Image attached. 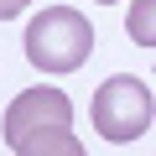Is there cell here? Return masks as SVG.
<instances>
[{"instance_id":"cell-4","label":"cell","mask_w":156,"mask_h":156,"mask_svg":"<svg viewBox=\"0 0 156 156\" xmlns=\"http://www.w3.org/2000/svg\"><path fill=\"white\" fill-rule=\"evenodd\" d=\"M16 156H89V151L78 146L73 125H47V130L26 135V140L16 146Z\"/></svg>"},{"instance_id":"cell-3","label":"cell","mask_w":156,"mask_h":156,"mask_svg":"<svg viewBox=\"0 0 156 156\" xmlns=\"http://www.w3.org/2000/svg\"><path fill=\"white\" fill-rule=\"evenodd\" d=\"M47 125H73V99L62 94V89H21L16 99H11V109H5V146L16 151L26 135H37V130H47Z\"/></svg>"},{"instance_id":"cell-5","label":"cell","mask_w":156,"mask_h":156,"mask_svg":"<svg viewBox=\"0 0 156 156\" xmlns=\"http://www.w3.org/2000/svg\"><path fill=\"white\" fill-rule=\"evenodd\" d=\"M125 31H130V42L156 47V0H135L130 16H125Z\"/></svg>"},{"instance_id":"cell-1","label":"cell","mask_w":156,"mask_h":156,"mask_svg":"<svg viewBox=\"0 0 156 156\" xmlns=\"http://www.w3.org/2000/svg\"><path fill=\"white\" fill-rule=\"evenodd\" d=\"M94 52V26L73 5H52L26 26V62L42 73H73Z\"/></svg>"},{"instance_id":"cell-2","label":"cell","mask_w":156,"mask_h":156,"mask_svg":"<svg viewBox=\"0 0 156 156\" xmlns=\"http://www.w3.org/2000/svg\"><path fill=\"white\" fill-rule=\"evenodd\" d=\"M89 115H94V130L104 140L125 146V140H140L151 130L156 99H151V89L140 83L135 73H115V78H104V83L94 89V109Z\"/></svg>"},{"instance_id":"cell-6","label":"cell","mask_w":156,"mask_h":156,"mask_svg":"<svg viewBox=\"0 0 156 156\" xmlns=\"http://www.w3.org/2000/svg\"><path fill=\"white\" fill-rule=\"evenodd\" d=\"M26 5H31V0H0V21H11V16H21Z\"/></svg>"},{"instance_id":"cell-7","label":"cell","mask_w":156,"mask_h":156,"mask_svg":"<svg viewBox=\"0 0 156 156\" xmlns=\"http://www.w3.org/2000/svg\"><path fill=\"white\" fill-rule=\"evenodd\" d=\"M99 5H115V0H99Z\"/></svg>"}]
</instances>
